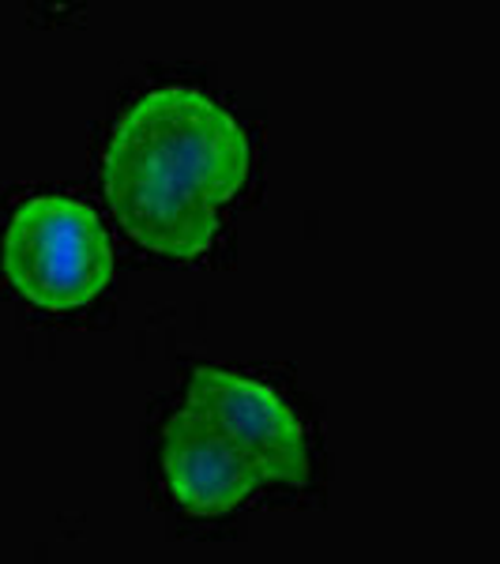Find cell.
I'll return each mask as SVG.
<instances>
[{
    "instance_id": "3957f363",
    "label": "cell",
    "mask_w": 500,
    "mask_h": 564,
    "mask_svg": "<svg viewBox=\"0 0 500 564\" xmlns=\"http://www.w3.org/2000/svg\"><path fill=\"white\" fill-rule=\"evenodd\" d=\"M185 406L204 417L211 430L260 470L263 481H308V444L297 414L271 384L233 369L199 366L188 377Z\"/></svg>"
},
{
    "instance_id": "7a4b0ae2",
    "label": "cell",
    "mask_w": 500,
    "mask_h": 564,
    "mask_svg": "<svg viewBox=\"0 0 500 564\" xmlns=\"http://www.w3.org/2000/svg\"><path fill=\"white\" fill-rule=\"evenodd\" d=\"M4 275L31 305L72 313L113 282V245L90 204L61 193L23 199L4 226Z\"/></svg>"
},
{
    "instance_id": "277c9868",
    "label": "cell",
    "mask_w": 500,
    "mask_h": 564,
    "mask_svg": "<svg viewBox=\"0 0 500 564\" xmlns=\"http://www.w3.org/2000/svg\"><path fill=\"white\" fill-rule=\"evenodd\" d=\"M162 475L177 505L204 520L241 508L263 486L260 470L188 406H181L162 430Z\"/></svg>"
},
{
    "instance_id": "6da1fadb",
    "label": "cell",
    "mask_w": 500,
    "mask_h": 564,
    "mask_svg": "<svg viewBox=\"0 0 500 564\" xmlns=\"http://www.w3.org/2000/svg\"><path fill=\"white\" fill-rule=\"evenodd\" d=\"M249 132L199 87L170 84L117 117L102 154V193L132 241L196 260L215 245L218 207L244 188Z\"/></svg>"
}]
</instances>
